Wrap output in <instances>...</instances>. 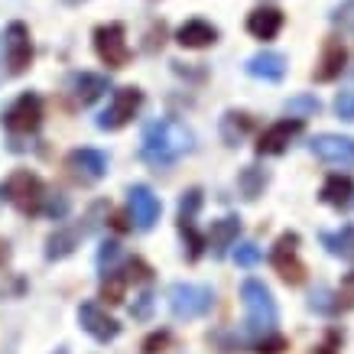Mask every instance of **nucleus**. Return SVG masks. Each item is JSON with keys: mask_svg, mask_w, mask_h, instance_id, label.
Segmentation results:
<instances>
[{"mask_svg": "<svg viewBox=\"0 0 354 354\" xmlns=\"http://www.w3.org/2000/svg\"><path fill=\"white\" fill-rule=\"evenodd\" d=\"M302 133V120H279L273 127H267L263 133L257 137V153L260 156H279V153H286L290 147V140H296Z\"/></svg>", "mask_w": 354, "mask_h": 354, "instance_id": "nucleus-14", "label": "nucleus"}, {"mask_svg": "<svg viewBox=\"0 0 354 354\" xmlns=\"http://www.w3.org/2000/svg\"><path fill=\"white\" fill-rule=\"evenodd\" d=\"M215 306V290L202 283H176L169 286V309L176 319H202Z\"/></svg>", "mask_w": 354, "mask_h": 354, "instance_id": "nucleus-3", "label": "nucleus"}, {"mask_svg": "<svg viewBox=\"0 0 354 354\" xmlns=\"http://www.w3.org/2000/svg\"><path fill=\"white\" fill-rule=\"evenodd\" d=\"M68 169L75 176L78 183H97L108 176V156L101 150H91V147H82V150H72L68 153Z\"/></svg>", "mask_w": 354, "mask_h": 354, "instance_id": "nucleus-12", "label": "nucleus"}, {"mask_svg": "<svg viewBox=\"0 0 354 354\" xmlns=\"http://www.w3.org/2000/svg\"><path fill=\"white\" fill-rule=\"evenodd\" d=\"M127 202H130V218H133V225H137L140 231H150V227L160 221L162 205L147 185H130Z\"/></svg>", "mask_w": 354, "mask_h": 354, "instance_id": "nucleus-13", "label": "nucleus"}, {"mask_svg": "<svg viewBox=\"0 0 354 354\" xmlns=\"http://www.w3.org/2000/svg\"><path fill=\"white\" fill-rule=\"evenodd\" d=\"M241 299H244V335L247 338H263L277 328V302L273 292L260 283V279H244L241 286Z\"/></svg>", "mask_w": 354, "mask_h": 354, "instance_id": "nucleus-2", "label": "nucleus"}, {"mask_svg": "<svg viewBox=\"0 0 354 354\" xmlns=\"http://www.w3.org/2000/svg\"><path fill=\"white\" fill-rule=\"evenodd\" d=\"M267 183H270V176L263 169H257V166H244L241 169V176H237V185H241V192H244V198H257L263 189H267Z\"/></svg>", "mask_w": 354, "mask_h": 354, "instance_id": "nucleus-26", "label": "nucleus"}, {"mask_svg": "<svg viewBox=\"0 0 354 354\" xmlns=\"http://www.w3.org/2000/svg\"><path fill=\"white\" fill-rule=\"evenodd\" d=\"M286 114H290V118H315V114H319V111H322V101H319V97L315 95H296V97H290V101H286Z\"/></svg>", "mask_w": 354, "mask_h": 354, "instance_id": "nucleus-27", "label": "nucleus"}, {"mask_svg": "<svg viewBox=\"0 0 354 354\" xmlns=\"http://www.w3.org/2000/svg\"><path fill=\"white\" fill-rule=\"evenodd\" d=\"M3 55H7V65H10V75H23L32 62V39L30 30L23 23H10L7 32H3Z\"/></svg>", "mask_w": 354, "mask_h": 354, "instance_id": "nucleus-10", "label": "nucleus"}, {"mask_svg": "<svg viewBox=\"0 0 354 354\" xmlns=\"http://www.w3.org/2000/svg\"><path fill=\"white\" fill-rule=\"evenodd\" d=\"M104 91H108V78L104 75H95V72H78V75L72 78V95H75V101L82 104V108L95 104Z\"/></svg>", "mask_w": 354, "mask_h": 354, "instance_id": "nucleus-22", "label": "nucleus"}, {"mask_svg": "<svg viewBox=\"0 0 354 354\" xmlns=\"http://www.w3.org/2000/svg\"><path fill=\"white\" fill-rule=\"evenodd\" d=\"M344 62H348V49L342 46V39H328L322 49V59H319V65H315V72H312V78L315 82H335V78L344 72Z\"/></svg>", "mask_w": 354, "mask_h": 354, "instance_id": "nucleus-16", "label": "nucleus"}, {"mask_svg": "<svg viewBox=\"0 0 354 354\" xmlns=\"http://www.w3.org/2000/svg\"><path fill=\"white\" fill-rule=\"evenodd\" d=\"M309 309H315V312H325V315H332V312H338V302H332V292L325 290V286H319V290L312 292Z\"/></svg>", "mask_w": 354, "mask_h": 354, "instance_id": "nucleus-33", "label": "nucleus"}, {"mask_svg": "<svg viewBox=\"0 0 354 354\" xmlns=\"http://www.w3.org/2000/svg\"><path fill=\"white\" fill-rule=\"evenodd\" d=\"M237 234H241V218L227 215V218H221V221H215V225H212L205 247H212V254H215V257H225L227 247H234Z\"/></svg>", "mask_w": 354, "mask_h": 354, "instance_id": "nucleus-21", "label": "nucleus"}, {"mask_svg": "<svg viewBox=\"0 0 354 354\" xmlns=\"http://www.w3.org/2000/svg\"><path fill=\"white\" fill-rule=\"evenodd\" d=\"M351 88H354V75H351Z\"/></svg>", "mask_w": 354, "mask_h": 354, "instance_id": "nucleus-41", "label": "nucleus"}, {"mask_svg": "<svg viewBox=\"0 0 354 354\" xmlns=\"http://www.w3.org/2000/svg\"><path fill=\"white\" fill-rule=\"evenodd\" d=\"M55 354H65V351H55Z\"/></svg>", "mask_w": 354, "mask_h": 354, "instance_id": "nucleus-42", "label": "nucleus"}, {"mask_svg": "<svg viewBox=\"0 0 354 354\" xmlns=\"http://www.w3.org/2000/svg\"><path fill=\"white\" fill-rule=\"evenodd\" d=\"M3 124H7L10 133H32V130H39V124H43V101L36 95H30V91L20 95L10 108H7Z\"/></svg>", "mask_w": 354, "mask_h": 354, "instance_id": "nucleus-9", "label": "nucleus"}, {"mask_svg": "<svg viewBox=\"0 0 354 354\" xmlns=\"http://www.w3.org/2000/svg\"><path fill=\"white\" fill-rule=\"evenodd\" d=\"M75 244H78V227H62V231H55V234L49 237L46 257H49V260H62V257H68V254L75 250Z\"/></svg>", "mask_w": 354, "mask_h": 354, "instance_id": "nucleus-25", "label": "nucleus"}, {"mask_svg": "<svg viewBox=\"0 0 354 354\" xmlns=\"http://www.w3.org/2000/svg\"><path fill=\"white\" fill-rule=\"evenodd\" d=\"M319 354H332V348H319Z\"/></svg>", "mask_w": 354, "mask_h": 354, "instance_id": "nucleus-40", "label": "nucleus"}, {"mask_svg": "<svg viewBox=\"0 0 354 354\" xmlns=\"http://www.w3.org/2000/svg\"><path fill=\"white\" fill-rule=\"evenodd\" d=\"M202 205V192L198 189H189L179 202V231L185 237V247H189V260H198L205 250V237L195 231V212Z\"/></svg>", "mask_w": 354, "mask_h": 354, "instance_id": "nucleus-11", "label": "nucleus"}, {"mask_svg": "<svg viewBox=\"0 0 354 354\" xmlns=\"http://www.w3.org/2000/svg\"><path fill=\"white\" fill-rule=\"evenodd\" d=\"M250 130H254V120L247 118V114H234V111H227L225 118H221V137H225L231 147H237Z\"/></svg>", "mask_w": 354, "mask_h": 354, "instance_id": "nucleus-24", "label": "nucleus"}, {"mask_svg": "<svg viewBox=\"0 0 354 354\" xmlns=\"http://www.w3.org/2000/svg\"><path fill=\"white\" fill-rule=\"evenodd\" d=\"M95 49L101 55V62L111 68H124L130 62V49H127V30L124 23H104L95 30Z\"/></svg>", "mask_w": 354, "mask_h": 354, "instance_id": "nucleus-6", "label": "nucleus"}, {"mask_svg": "<svg viewBox=\"0 0 354 354\" xmlns=\"http://www.w3.org/2000/svg\"><path fill=\"white\" fill-rule=\"evenodd\" d=\"M296 247H299V234H283L273 244V250H270V263H273V270H277L279 277L286 279L290 286H299L302 279H306V267L299 263V257H296Z\"/></svg>", "mask_w": 354, "mask_h": 354, "instance_id": "nucleus-7", "label": "nucleus"}, {"mask_svg": "<svg viewBox=\"0 0 354 354\" xmlns=\"http://www.w3.org/2000/svg\"><path fill=\"white\" fill-rule=\"evenodd\" d=\"M7 257H10V247H7V241L0 237V263H7Z\"/></svg>", "mask_w": 354, "mask_h": 354, "instance_id": "nucleus-39", "label": "nucleus"}, {"mask_svg": "<svg viewBox=\"0 0 354 354\" xmlns=\"http://www.w3.org/2000/svg\"><path fill=\"white\" fill-rule=\"evenodd\" d=\"M338 299H342L348 309H354V270L351 273H344L342 286H338Z\"/></svg>", "mask_w": 354, "mask_h": 354, "instance_id": "nucleus-36", "label": "nucleus"}, {"mask_svg": "<svg viewBox=\"0 0 354 354\" xmlns=\"http://www.w3.org/2000/svg\"><path fill=\"white\" fill-rule=\"evenodd\" d=\"M78 322H82V328H85V332L91 335L95 342H101V344L114 342V338L120 335V325L114 322V319H111L97 302H85V306L78 309Z\"/></svg>", "mask_w": 354, "mask_h": 354, "instance_id": "nucleus-15", "label": "nucleus"}, {"mask_svg": "<svg viewBox=\"0 0 354 354\" xmlns=\"http://www.w3.org/2000/svg\"><path fill=\"white\" fill-rule=\"evenodd\" d=\"M140 104H143V91L140 88H118L111 95V104L97 114V130H120L137 118Z\"/></svg>", "mask_w": 354, "mask_h": 354, "instance_id": "nucleus-5", "label": "nucleus"}, {"mask_svg": "<svg viewBox=\"0 0 354 354\" xmlns=\"http://www.w3.org/2000/svg\"><path fill=\"white\" fill-rule=\"evenodd\" d=\"M118 260H120V244L118 241H104L101 250H97V270H101V277L111 273V270H118Z\"/></svg>", "mask_w": 354, "mask_h": 354, "instance_id": "nucleus-29", "label": "nucleus"}, {"mask_svg": "<svg viewBox=\"0 0 354 354\" xmlns=\"http://www.w3.org/2000/svg\"><path fill=\"white\" fill-rule=\"evenodd\" d=\"M124 286H127V277H124V273H118V270L104 273V283H101V299H108L111 306L124 302Z\"/></svg>", "mask_w": 354, "mask_h": 354, "instance_id": "nucleus-28", "label": "nucleus"}, {"mask_svg": "<svg viewBox=\"0 0 354 354\" xmlns=\"http://www.w3.org/2000/svg\"><path fill=\"white\" fill-rule=\"evenodd\" d=\"M195 137L192 130L179 124V120H153L143 130V140H140V160L150 162L153 169H166L176 160H183L185 153H192Z\"/></svg>", "mask_w": 354, "mask_h": 354, "instance_id": "nucleus-1", "label": "nucleus"}, {"mask_svg": "<svg viewBox=\"0 0 354 354\" xmlns=\"http://www.w3.org/2000/svg\"><path fill=\"white\" fill-rule=\"evenodd\" d=\"M332 23L342 32H354V0H342L332 10Z\"/></svg>", "mask_w": 354, "mask_h": 354, "instance_id": "nucleus-30", "label": "nucleus"}, {"mask_svg": "<svg viewBox=\"0 0 354 354\" xmlns=\"http://www.w3.org/2000/svg\"><path fill=\"white\" fill-rule=\"evenodd\" d=\"M283 30V13L277 7H257V10L247 13V32L257 36V39H273Z\"/></svg>", "mask_w": 354, "mask_h": 354, "instance_id": "nucleus-20", "label": "nucleus"}, {"mask_svg": "<svg viewBox=\"0 0 354 354\" xmlns=\"http://www.w3.org/2000/svg\"><path fill=\"white\" fill-rule=\"evenodd\" d=\"M247 75L263 78V82H283L286 75V55L283 53H257L254 59H247Z\"/></svg>", "mask_w": 354, "mask_h": 354, "instance_id": "nucleus-18", "label": "nucleus"}, {"mask_svg": "<svg viewBox=\"0 0 354 354\" xmlns=\"http://www.w3.org/2000/svg\"><path fill=\"white\" fill-rule=\"evenodd\" d=\"M176 43L183 49H205V46L218 43V30L208 20H185L176 30Z\"/></svg>", "mask_w": 354, "mask_h": 354, "instance_id": "nucleus-17", "label": "nucleus"}, {"mask_svg": "<svg viewBox=\"0 0 354 354\" xmlns=\"http://www.w3.org/2000/svg\"><path fill=\"white\" fill-rule=\"evenodd\" d=\"M3 198L13 202L20 208L23 215H36V212H43V202H46V185L43 179L30 169H17L3 183Z\"/></svg>", "mask_w": 354, "mask_h": 354, "instance_id": "nucleus-4", "label": "nucleus"}, {"mask_svg": "<svg viewBox=\"0 0 354 354\" xmlns=\"http://www.w3.org/2000/svg\"><path fill=\"white\" fill-rule=\"evenodd\" d=\"M335 114L342 120H354V88H344L335 97Z\"/></svg>", "mask_w": 354, "mask_h": 354, "instance_id": "nucleus-34", "label": "nucleus"}, {"mask_svg": "<svg viewBox=\"0 0 354 354\" xmlns=\"http://www.w3.org/2000/svg\"><path fill=\"white\" fill-rule=\"evenodd\" d=\"M290 348V342L283 338V335H263V338H257V344H254V354H283Z\"/></svg>", "mask_w": 354, "mask_h": 354, "instance_id": "nucleus-31", "label": "nucleus"}, {"mask_svg": "<svg viewBox=\"0 0 354 354\" xmlns=\"http://www.w3.org/2000/svg\"><path fill=\"white\" fill-rule=\"evenodd\" d=\"M319 241H322V247L332 257L354 263V225H344L342 231H322Z\"/></svg>", "mask_w": 354, "mask_h": 354, "instance_id": "nucleus-23", "label": "nucleus"}, {"mask_svg": "<svg viewBox=\"0 0 354 354\" xmlns=\"http://www.w3.org/2000/svg\"><path fill=\"white\" fill-rule=\"evenodd\" d=\"M234 260H237V267H257L260 260H263V250H260L257 244H237L234 250Z\"/></svg>", "mask_w": 354, "mask_h": 354, "instance_id": "nucleus-32", "label": "nucleus"}, {"mask_svg": "<svg viewBox=\"0 0 354 354\" xmlns=\"http://www.w3.org/2000/svg\"><path fill=\"white\" fill-rule=\"evenodd\" d=\"M43 212H46L49 218H62L65 212H68V202H65V195H46Z\"/></svg>", "mask_w": 354, "mask_h": 354, "instance_id": "nucleus-35", "label": "nucleus"}, {"mask_svg": "<svg viewBox=\"0 0 354 354\" xmlns=\"http://www.w3.org/2000/svg\"><path fill=\"white\" fill-rule=\"evenodd\" d=\"M166 344H169V332H156V335H150V338L143 342V351H147V354H160Z\"/></svg>", "mask_w": 354, "mask_h": 354, "instance_id": "nucleus-37", "label": "nucleus"}, {"mask_svg": "<svg viewBox=\"0 0 354 354\" xmlns=\"http://www.w3.org/2000/svg\"><path fill=\"white\" fill-rule=\"evenodd\" d=\"M319 198L338 212H348V208H354V179L351 176H328Z\"/></svg>", "mask_w": 354, "mask_h": 354, "instance_id": "nucleus-19", "label": "nucleus"}, {"mask_svg": "<svg viewBox=\"0 0 354 354\" xmlns=\"http://www.w3.org/2000/svg\"><path fill=\"white\" fill-rule=\"evenodd\" d=\"M150 309H153V292H143L140 302H137V309H130V312H133V319H147Z\"/></svg>", "mask_w": 354, "mask_h": 354, "instance_id": "nucleus-38", "label": "nucleus"}, {"mask_svg": "<svg viewBox=\"0 0 354 354\" xmlns=\"http://www.w3.org/2000/svg\"><path fill=\"white\" fill-rule=\"evenodd\" d=\"M309 150L315 153V160L328 162V166H342V169H354V140L338 137V133H319L309 140Z\"/></svg>", "mask_w": 354, "mask_h": 354, "instance_id": "nucleus-8", "label": "nucleus"}]
</instances>
